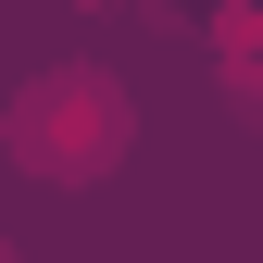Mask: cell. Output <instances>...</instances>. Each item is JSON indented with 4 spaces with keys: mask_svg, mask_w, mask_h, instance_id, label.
<instances>
[{
    "mask_svg": "<svg viewBox=\"0 0 263 263\" xmlns=\"http://www.w3.org/2000/svg\"><path fill=\"white\" fill-rule=\"evenodd\" d=\"M13 163L25 176H50V188H88V176H113L125 138H138V101L101 76V63H50L38 88H13Z\"/></svg>",
    "mask_w": 263,
    "mask_h": 263,
    "instance_id": "obj_1",
    "label": "cell"
}]
</instances>
